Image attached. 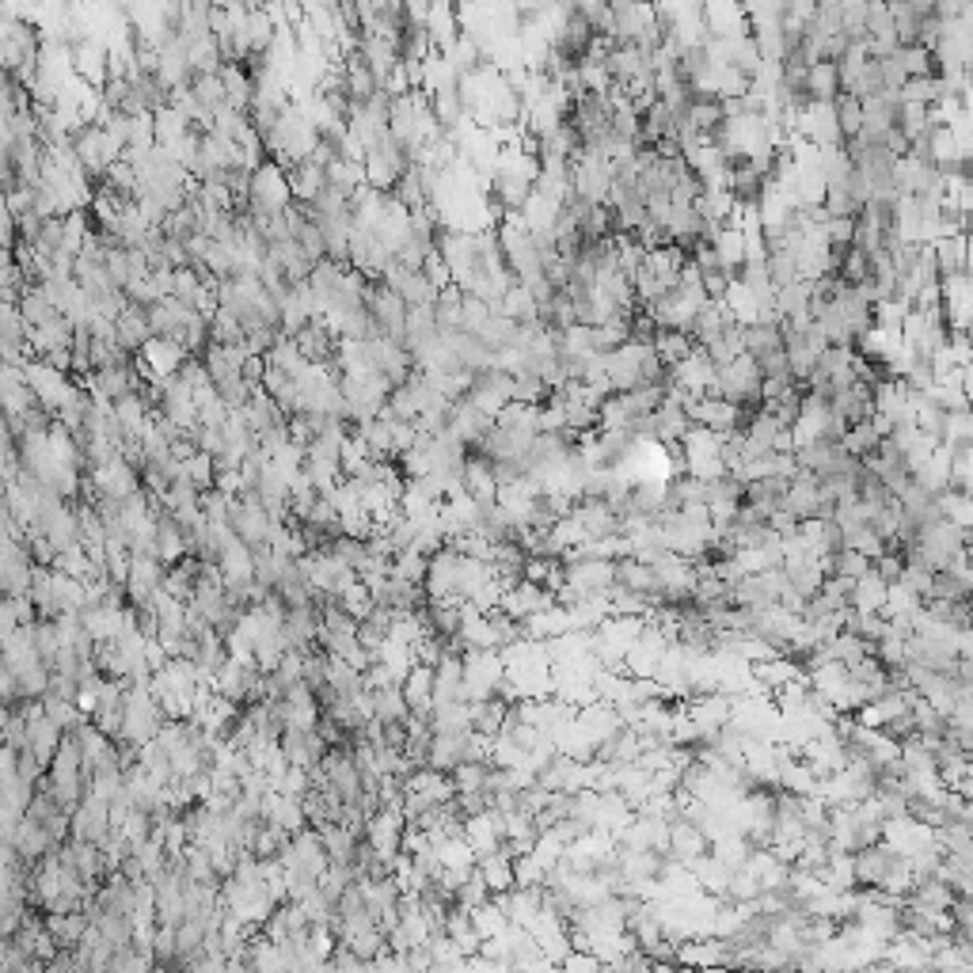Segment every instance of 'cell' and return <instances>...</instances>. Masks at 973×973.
Here are the masks:
<instances>
[{
	"label": "cell",
	"mask_w": 973,
	"mask_h": 973,
	"mask_svg": "<svg viewBox=\"0 0 973 973\" xmlns=\"http://www.w3.org/2000/svg\"><path fill=\"white\" fill-rule=\"evenodd\" d=\"M749 673H753V681H761L768 692H776L780 685H787V681L799 677L802 662L799 658H791V654H776V658H764V662H749Z\"/></svg>",
	"instance_id": "11"
},
{
	"label": "cell",
	"mask_w": 973,
	"mask_h": 973,
	"mask_svg": "<svg viewBox=\"0 0 973 973\" xmlns=\"http://www.w3.org/2000/svg\"><path fill=\"white\" fill-rule=\"evenodd\" d=\"M840 544L844 548H856L859 555H867V559H878V555L886 552V540L871 529V525H863V529H852V533L840 536Z\"/></svg>",
	"instance_id": "35"
},
{
	"label": "cell",
	"mask_w": 973,
	"mask_h": 973,
	"mask_svg": "<svg viewBox=\"0 0 973 973\" xmlns=\"http://www.w3.org/2000/svg\"><path fill=\"white\" fill-rule=\"evenodd\" d=\"M810 308V282H787V286H776V312H780L783 320L787 316H799V312H806Z\"/></svg>",
	"instance_id": "30"
},
{
	"label": "cell",
	"mask_w": 973,
	"mask_h": 973,
	"mask_svg": "<svg viewBox=\"0 0 973 973\" xmlns=\"http://www.w3.org/2000/svg\"><path fill=\"white\" fill-rule=\"evenodd\" d=\"M806 96L810 99H837L840 96L837 61H814V65H806Z\"/></svg>",
	"instance_id": "19"
},
{
	"label": "cell",
	"mask_w": 973,
	"mask_h": 973,
	"mask_svg": "<svg viewBox=\"0 0 973 973\" xmlns=\"http://www.w3.org/2000/svg\"><path fill=\"white\" fill-rule=\"evenodd\" d=\"M939 441L954 449V445H973V419L970 407L962 411H943V422H939Z\"/></svg>",
	"instance_id": "24"
},
{
	"label": "cell",
	"mask_w": 973,
	"mask_h": 973,
	"mask_svg": "<svg viewBox=\"0 0 973 973\" xmlns=\"http://www.w3.org/2000/svg\"><path fill=\"white\" fill-rule=\"evenodd\" d=\"M487 897H491V890H487L483 875H479L476 867H472V875H468L457 886V894H453V905H460V909H476V905H483Z\"/></svg>",
	"instance_id": "36"
},
{
	"label": "cell",
	"mask_w": 973,
	"mask_h": 973,
	"mask_svg": "<svg viewBox=\"0 0 973 973\" xmlns=\"http://www.w3.org/2000/svg\"><path fill=\"white\" fill-rule=\"evenodd\" d=\"M935 16H939V20L970 16V0H935Z\"/></svg>",
	"instance_id": "45"
},
{
	"label": "cell",
	"mask_w": 973,
	"mask_h": 973,
	"mask_svg": "<svg viewBox=\"0 0 973 973\" xmlns=\"http://www.w3.org/2000/svg\"><path fill=\"white\" fill-rule=\"evenodd\" d=\"M453 943H457V951L468 958V954H476L479 951V932L476 928H464V932H457V935H449Z\"/></svg>",
	"instance_id": "47"
},
{
	"label": "cell",
	"mask_w": 973,
	"mask_h": 973,
	"mask_svg": "<svg viewBox=\"0 0 973 973\" xmlns=\"http://www.w3.org/2000/svg\"><path fill=\"white\" fill-rule=\"evenodd\" d=\"M711 848V840L692 825L688 818H677L669 821V844H666V856L669 859H681V863H692V859H700Z\"/></svg>",
	"instance_id": "7"
},
{
	"label": "cell",
	"mask_w": 973,
	"mask_h": 973,
	"mask_svg": "<svg viewBox=\"0 0 973 973\" xmlns=\"http://www.w3.org/2000/svg\"><path fill=\"white\" fill-rule=\"evenodd\" d=\"M650 346H654V354L662 358V365H677L696 343L688 339V331H677V327H658V331L650 335Z\"/></svg>",
	"instance_id": "21"
},
{
	"label": "cell",
	"mask_w": 973,
	"mask_h": 973,
	"mask_svg": "<svg viewBox=\"0 0 973 973\" xmlns=\"http://www.w3.org/2000/svg\"><path fill=\"white\" fill-rule=\"evenodd\" d=\"M726 324H734V316H730L726 301H711V297H707L704 305H700V312H696L692 327H688V339H692L696 346H707Z\"/></svg>",
	"instance_id": "9"
},
{
	"label": "cell",
	"mask_w": 973,
	"mask_h": 973,
	"mask_svg": "<svg viewBox=\"0 0 973 973\" xmlns=\"http://www.w3.org/2000/svg\"><path fill=\"white\" fill-rule=\"evenodd\" d=\"M742 350L749 358H764L772 350H783V331L780 324H745L742 327Z\"/></svg>",
	"instance_id": "18"
},
{
	"label": "cell",
	"mask_w": 973,
	"mask_h": 973,
	"mask_svg": "<svg viewBox=\"0 0 973 973\" xmlns=\"http://www.w3.org/2000/svg\"><path fill=\"white\" fill-rule=\"evenodd\" d=\"M749 848H753V844H749L742 833H726V837L711 840V848H707V852L719 859L723 867H730V871H734V867H742V863H745Z\"/></svg>",
	"instance_id": "28"
},
{
	"label": "cell",
	"mask_w": 973,
	"mask_h": 973,
	"mask_svg": "<svg viewBox=\"0 0 973 973\" xmlns=\"http://www.w3.org/2000/svg\"><path fill=\"white\" fill-rule=\"evenodd\" d=\"M768 525H772L780 536H787V533H795V529H799V517L787 514V510H772V514H768Z\"/></svg>",
	"instance_id": "46"
},
{
	"label": "cell",
	"mask_w": 973,
	"mask_h": 973,
	"mask_svg": "<svg viewBox=\"0 0 973 973\" xmlns=\"http://www.w3.org/2000/svg\"><path fill=\"white\" fill-rule=\"evenodd\" d=\"M932 259H935V274H939V278L966 270V263H970V251H966V232H958V236H935V240H932Z\"/></svg>",
	"instance_id": "12"
},
{
	"label": "cell",
	"mask_w": 973,
	"mask_h": 973,
	"mask_svg": "<svg viewBox=\"0 0 973 973\" xmlns=\"http://www.w3.org/2000/svg\"><path fill=\"white\" fill-rule=\"evenodd\" d=\"M783 491H787V479H780V476L749 479V483H745L742 502H749V506H757V510H761V514L768 517V514H772V510H780Z\"/></svg>",
	"instance_id": "17"
},
{
	"label": "cell",
	"mask_w": 973,
	"mask_h": 973,
	"mask_svg": "<svg viewBox=\"0 0 973 973\" xmlns=\"http://www.w3.org/2000/svg\"><path fill=\"white\" fill-rule=\"evenodd\" d=\"M468 920H472V928L479 932V939H487V935H498L510 920H506V913L498 909L495 901L487 897L483 905H476V909H468Z\"/></svg>",
	"instance_id": "33"
},
{
	"label": "cell",
	"mask_w": 973,
	"mask_h": 973,
	"mask_svg": "<svg viewBox=\"0 0 973 973\" xmlns=\"http://www.w3.org/2000/svg\"><path fill=\"white\" fill-rule=\"evenodd\" d=\"M901 852H897L894 844H886V840H875V844H863V848H856L852 852V867H856V882L859 886H878L882 878L894 871L897 863H901Z\"/></svg>",
	"instance_id": "3"
},
{
	"label": "cell",
	"mask_w": 973,
	"mask_h": 973,
	"mask_svg": "<svg viewBox=\"0 0 973 973\" xmlns=\"http://www.w3.org/2000/svg\"><path fill=\"white\" fill-rule=\"evenodd\" d=\"M685 118L700 130V134H711L719 122L726 118V111H723V99H692L688 103V111H685Z\"/></svg>",
	"instance_id": "31"
},
{
	"label": "cell",
	"mask_w": 973,
	"mask_h": 973,
	"mask_svg": "<svg viewBox=\"0 0 973 973\" xmlns=\"http://www.w3.org/2000/svg\"><path fill=\"white\" fill-rule=\"evenodd\" d=\"M544 882V867L536 863L529 852L514 859V886H540Z\"/></svg>",
	"instance_id": "41"
},
{
	"label": "cell",
	"mask_w": 973,
	"mask_h": 973,
	"mask_svg": "<svg viewBox=\"0 0 973 973\" xmlns=\"http://www.w3.org/2000/svg\"><path fill=\"white\" fill-rule=\"evenodd\" d=\"M487 768H491L487 761H460L457 768L449 772V780H453V787H457V795L460 791H483Z\"/></svg>",
	"instance_id": "34"
},
{
	"label": "cell",
	"mask_w": 973,
	"mask_h": 973,
	"mask_svg": "<svg viewBox=\"0 0 973 973\" xmlns=\"http://www.w3.org/2000/svg\"><path fill=\"white\" fill-rule=\"evenodd\" d=\"M913 483L920 487V491H928L932 498L951 487V449H947L943 441L935 445L932 453H928V460L913 472Z\"/></svg>",
	"instance_id": "8"
},
{
	"label": "cell",
	"mask_w": 973,
	"mask_h": 973,
	"mask_svg": "<svg viewBox=\"0 0 973 973\" xmlns=\"http://www.w3.org/2000/svg\"><path fill=\"white\" fill-rule=\"evenodd\" d=\"M935 510H939V517H943V521H951V525H958V529H970L973 502H970V495H966V491H954V487L939 491V495H935Z\"/></svg>",
	"instance_id": "23"
},
{
	"label": "cell",
	"mask_w": 973,
	"mask_h": 973,
	"mask_svg": "<svg viewBox=\"0 0 973 973\" xmlns=\"http://www.w3.org/2000/svg\"><path fill=\"white\" fill-rule=\"evenodd\" d=\"M567 582H574L582 597L593 593H609L612 586V559H578V563H563Z\"/></svg>",
	"instance_id": "5"
},
{
	"label": "cell",
	"mask_w": 973,
	"mask_h": 973,
	"mask_svg": "<svg viewBox=\"0 0 973 973\" xmlns=\"http://www.w3.org/2000/svg\"><path fill=\"white\" fill-rule=\"evenodd\" d=\"M373 692V719L377 723H403L411 715V707L403 700L400 685H384V688H369Z\"/></svg>",
	"instance_id": "20"
},
{
	"label": "cell",
	"mask_w": 973,
	"mask_h": 973,
	"mask_svg": "<svg viewBox=\"0 0 973 973\" xmlns=\"http://www.w3.org/2000/svg\"><path fill=\"white\" fill-rule=\"evenodd\" d=\"M605 4H609L612 12H620V8H628V4H635V0H605Z\"/></svg>",
	"instance_id": "50"
},
{
	"label": "cell",
	"mask_w": 973,
	"mask_h": 973,
	"mask_svg": "<svg viewBox=\"0 0 973 973\" xmlns=\"http://www.w3.org/2000/svg\"><path fill=\"white\" fill-rule=\"evenodd\" d=\"M521 761H525V749H521L514 738L495 734V742H491V764H495V768H517Z\"/></svg>",
	"instance_id": "38"
},
{
	"label": "cell",
	"mask_w": 973,
	"mask_h": 973,
	"mask_svg": "<svg viewBox=\"0 0 973 973\" xmlns=\"http://www.w3.org/2000/svg\"><path fill=\"white\" fill-rule=\"evenodd\" d=\"M476 871L483 875V882H487V890H491V894L514 890V856H510L506 848H495V852L479 856Z\"/></svg>",
	"instance_id": "13"
},
{
	"label": "cell",
	"mask_w": 973,
	"mask_h": 973,
	"mask_svg": "<svg viewBox=\"0 0 973 973\" xmlns=\"http://www.w3.org/2000/svg\"><path fill=\"white\" fill-rule=\"evenodd\" d=\"M472 707V730H479V734H487V738H495L498 730H502V723H506V711H510V704L506 700H498V696H487V700H476Z\"/></svg>",
	"instance_id": "22"
},
{
	"label": "cell",
	"mask_w": 973,
	"mask_h": 973,
	"mask_svg": "<svg viewBox=\"0 0 973 973\" xmlns=\"http://www.w3.org/2000/svg\"><path fill=\"white\" fill-rule=\"evenodd\" d=\"M772 453H795V434H791V426H780V430H776Z\"/></svg>",
	"instance_id": "48"
},
{
	"label": "cell",
	"mask_w": 973,
	"mask_h": 973,
	"mask_svg": "<svg viewBox=\"0 0 973 973\" xmlns=\"http://www.w3.org/2000/svg\"><path fill=\"white\" fill-rule=\"evenodd\" d=\"M548 533H552V540L563 548V552H567V548H574V544H582V540H590V536H586V529L578 525V517H571V514L559 517Z\"/></svg>",
	"instance_id": "39"
},
{
	"label": "cell",
	"mask_w": 973,
	"mask_h": 973,
	"mask_svg": "<svg viewBox=\"0 0 973 973\" xmlns=\"http://www.w3.org/2000/svg\"><path fill=\"white\" fill-rule=\"evenodd\" d=\"M757 369H761V377H791V369H787V354H783V350H772V354L757 358Z\"/></svg>",
	"instance_id": "44"
},
{
	"label": "cell",
	"mask_w": 973,
	"mask_h": 973,
	"mask_svg": "<svg viewBox=\"0 0 973 973\" xmlns=\"http://www.w3.org/2000/svg\"><path fill=\"white\" fill-rule=\"evenodd\" d=\"M894 61L901 65V73H905V77H935L932 50H928V46H920V42H913V46H897Z\"/></svg>",
	"instance_id": "25"
},
{
	"label": "cell",
	"mask_w": 973,
	"mask_h": 973,
	"mask_svg": "<svg viewBox=\"0 0 973 973\" xmlns=\"http://www.w3.org/2000/svg\"><path fill=\"white\" fill-rule=\"evenodd\" d=\"M559 966H563V970H571V973H597V970H601V962H597L590 951H574V947L567 951V958H563Z\"/></svg>",
	"instance_id": "42"
},
{
	"label": "cell",
	"mask_w": 973,
	"mask_h": 973,
	"mask_svg": "<svg viewBox=\"0 0 973 973\" xmlns=\"http://www.w3.org/2000/svg\"><path fill=\"white\" fill-rule=\"evenodd\" d=\"M688 263V248H681V244H658V248H650L647 255H643V267L662 282V289H673L677 286V278H681V267Z\"/></svg>",
	"instance_id": "4"
},
{
	"label": "cell",
	"mask_w": 973,
	"mask_h": 973,
	"mask_svg": "<svg viewBox=\"0 0 973 973\" xmlns=\"http://www.w3.org/2000/svg\"><path fill=\"white\" fill-rule=\"evenodd\" d=\"M882 601H886V578L871 567V571H863L852 582V593H848V605L856 612H878L882 609Z\"/></svg>",
	"instance_id": "14"
},
{
	"label": "cell",
	"mask_w": 973,
	"mask_h": 973,
	"mask_svg": "<svg viewBox=\"0 0 973 973\" xmlns=\"http://www.w3.org/2000/svg\"><path fill=\"white\" fill-rule=\"evenodd\" d=\"M571 517H578V525L586 529V536H590V540H597V536H609V533H620V517L612 514L605 498H578V502L571 506Z\"/></svg>",
	"instance_id": "6"
},
{
	"label": "cell",
	"mask_w": 973,
	"mask_h": 973,
	"mask_svg": "<svg viewBox=\"0 0 973 973\" xmlns=\"http://www.w3.org/2000/svg\"><path fill=\"white\" fill-rule=\"evenodd\" d=\"M780 787H783V791H791V795H814L818 776L810 772V764H806V761L787 757V761H780Z\"/></svg>",
	"instance_id": "26"
},
{
	"label": "cell",
	"mask_w": 973,
	"mask_h": 973,
	"mask_svg": "<svg viewBox=\"0 0 973 973\" xmlns=\"http://www.w3.org/2000/svg\"><path fill=\"white\" fill-rule=\"evenodd\" d=\"M464 491L476 498V502H495L498 483L491 476V460L483 457V453L464 460Z\"/></svg>",
	"instance_id": "15"
},
{
	"label": "cell",
	"mask_w": 973,
	"mask_h": 973,
	"mask_svg": "<svg viewBox=\"0 0 973 973\" xmlns=\"http://www.w3.org/2000/svg\"><path fill=\"white\" fill-rule=\"evenodd\" d=\"M871 567H875L886 582H897V574H901V567H905V555H901V552H882L878 559H871Z\"/></svg>",
	"instance_id": "43"
},
{
	"label": "cell",
	"mask_w": 973,
	"mask_h": 973,
	"mask_svg": "<svg viewBox=\"0 0 973 973\" xmlns=\"http://www.w3.org/2000/svg\"><path fill=\"white\" fill-rule=\"evenodd\" d=\"M932 574L928 567H920V563H905L901 567V574H897V582L905 586V590H913L916 597H928L932 593Z\"/></svg>",
	"instance_id": "40"
},
{
	"label": "cell",
	"mask_w": 973,
	"mask_h": 973,
	"mask_svg": "<svg viewBox=\"0 0 973 973\" xmlns=\"http://www.w3.org/2000/svg\"><path fill=\"white\" fill-rule=\"evenodd\" d=\"M559 631H571V620H567L563 605H548V609H540L521 620V635L525 639H552Z\"/></svg>",
	"instance_id": "16"
},
{
	"label": "cell",
	"mask_w": 973,
	"mask_h": 973,
	"mask_svg": "<svg viewBox=\"0 0 973 973\" xmlns=\"http://www.w3.org/2000/svg\"><path fill=\"white\" fill-rule=\"evenodd\" d=\"M928 103H897V130L909 137L913 145L920 134H928Z\"/></svg>",
	"instance_id": "32"
},
{
	"label": "cell",
	"mask_w": 973,
	"mask_h": 973,
	"mask_svg": "<svg viewBox=\"0 0 973 973\" xmlns=\"http://www.w3.org/2000/svg\"><path fill=\"white\" fill-rule=\"evenodd\" d=\"M707 244H711V251H715V259H719V267L734 278L738 270H742L745 263V240L742 232L734 229V225H723V229H715L711 236H707Z\"/></svg>",
	"instance_id": "10"
},
{
	"label": "cell",
	"mask_w": 973,
	"mask_h": 973,
	"mask_svg": "<svg viewBox=\"0 0 973 973\" xmlns=\"http://www.w3.org/2000/svg\"><path fill=\"white\" fill-rule=\"evenodd\" d=\"M909 8L916 16H935V0H909Z\"/></svg>",
	"instance_id": "49"
},
{
	"label": "cell",
	"mask_w": 973,
	"mask_h": 973,
	"mask_svg": "<svg viewBox=\"0 0 973 973\" xmlns=\"http://www.w3.org/2000/svg\"><path fill=\"white\" fill-rule=\"evenodd\" d=\"M757 388H761V369H757V358L749 354H738L730 365H719L715 369V396L738 403H757Z\"/></svg>",
	"instance_id": "2"
},
{
	"label": "cell",
	"mask_w": 973,
	"mask_h": 973,
	"mask_svg": "<svg viewBox=\"0 0 973 973\" xmlns=\"http://www.w3.org/2000/svg\"><path fill=\"white\" fill-rule=\"evenodd\" d=\"M878 430L871 426V419H863V422H852L848 430H844V438H840V449L848 453V457H863V453H871L878 445Z\"/></svg>",
	"instance_id": "29"
},
{
	"label": "cell",
	"mask_w": 973,
	"mask_h": 973,
	"mask_svg": "<svg viewBox=\"0 0 973 973\" xmlns=\"http://www.w3.org/2000/svg\"><path fill=\"white\" fill-rule=\"evenodd\" d=\"M248 213H286L293 206V191L282 168L274 164H259L248 179V198H244Z\"/></svg>",
	"instance_id": "1"
},
{
	"label": "cell",
	"mask_w": 973,
	"mask_h": 973,
	"mask_svg": "<svg viewBox=\"0 0 973 973\" xmlns=\"http://www.w3.org/2000/svg\"><path fill=\"white\" fill-rule=\"evenodd\" d=\"M704 350H707V358H711L715 365H730L738 354H745V350H742V324H726L723 331H719V335L704 346Z\"/></svg>",
	"instance_id": "27"
},
{
	"label": "cell",
	"mask_w": 973,
	"mask_h": 973,
	"mask_svg": "<svg viewBox=\"0 0 973 973\" xmlns=\"http://www.w3.org/2000/svg\"><path fill=\"white\" fill-rule=\"evenodd\" d=\"M833 111H837L840 137L859 134V99H856V96H848V92H840V96L833 99Z\"/></svg>",
	"instance_id": "37"
}]
</instances>
